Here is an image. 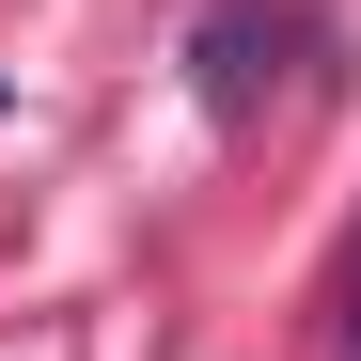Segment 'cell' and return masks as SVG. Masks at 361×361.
Returning a JSON list of instances; mask_svg holds the SVG:
<instances>
[{"mask_svg":"<svg viewBox=\"0 0 361 361\" xmlns=\"http://www.w3.org/2000/svg\"><path fill=\"white\" fill-rule=\"evenodd\" d=\"M298 47H314V16H298V0H220V16L189 32V79H204V110L220 126H252V110L283 94V63Z\"/></svg>","mask_w":361,"mask_h":361,"instance_id":"6da1fadb","label":"cell"}]
</instances>
